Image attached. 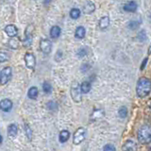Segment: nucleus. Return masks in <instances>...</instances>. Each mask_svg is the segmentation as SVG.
I'll return each instance as SVG.
<instances>
[{
	"mask_svg": "<svg viewBox=\"0 0 151 151\" xmlns=\"http://www.w3.org/2000/svg\"><path fill=\"white\" fill-rule=\"evenodd\" d=\"M103 151H116V148L114 145H112V143H108V145H106L104 146Z\"/></svg>",
	"mask_w": 151,
	"mask_h": 151,
	"instance_id": "30",
	"label": "nucleus"
},
{
	"mask_svg": "<svg viewBox=\"0 0 151 151\" xmlns=\"http://www.w3.org/2000/svg\"><path fill=\"white\" fill-rule=\"evenodd\" d=\"M103 116H104V112L102 111V109H96V111L93 112L91 118H92V120H97V119L102 118Z\"/></svg>",
	"mask_w": 151,
	"mask_h": 151,
	"instance_id": "21",
	"label": "nucleus"
},
{
	"mask_svg": "<svg viewBox=\"0 0 151 151\" xmlns=\"http://www.w3.org/2000/svg\"><path fill=\"white\" fill-rule=\"evenodd\" d=\"M94 10H96V5H94L92 1L86 2L84 7H83V11H84V13H86V14L93 13L94 11Z\"/></svg>",
	"mask_w": 151,
	"mask_h": 151,
	"instance_id": "12",
	"label": "nucleus"
},
{
	"mask_svg": "<svg viewBox=\"0 0 151 151\" xmlns=\"http://www.w3.org/2000/svg\"><path fill=\"white\" fill-rule=\"evenodd\" d=\"M86 137V130L84 127H78L73 136V143L75 145H79L84 141Z\"/></svg>",
	"mask_w": 151,
	"mask_h": 151,
	"instance_id": "4",
	"label": "nucleus"
},
{
	"mask_svg": "<svg viewBox=\"0 0 151 151\" xmlns=\"http://www.w3.org/2000/svg\"><path fill=\"white\" fill-rule=\"evenodd\" d=\"M124 10L127 11V12H134L137 10V4L134 1H130L127 2L126 5L124 6Z\"/></svg>",
	"mask_w": 151,
	"mask_h": 151,
	"instance_id": "13",
	"label": "nucleus"
},
{
	"mask_svg": "<svg viewBox=\"0 0 151 151\" xmlns=\"http://www.w3.org/2000/svg\"><path fill=\"white\" fill-rule=\"evenodd\" d=\"M40 49L44 54H49L52 50V43L48 39H42L40 42Z\"/></svg>",
	"mask_w": 151,
	"mask_h": 151,
	"instance_id": "7",
	"label": "nucleus"
},
{
	"mask_svg": "<svg viewBox=\"0 0 151 151\" xmlns=\"http://www.w3.org/2000/svg\"><path fill=\"white\" fill-rule=\"evenodd\" d=\"M122 150L123 151H137V145H136V143H134L133 141L127 140L123 145Z\"/></svg>",
	"mask_w": 151,
	"mask_h": 151,
	"instance_id": "10",
	"label": "nucleus"
},
{
	"mask_svg": "<svg viewBox=\"0 0 151 151\" xmlns=\"http://www.w3.org/2000/svg\"><path fill=\"white\" fill-rule=\"evenodd\" d=\"M91 88H92V85L89 81H84L81 83L80 85V91L82 94H88L90 92Z\"/></svg>",
	"mask_w": 151,
	"mask_h": 151,
	"instance_id": "18",
	"label": "nucleus"
},
{
	"mask_svg": "<svg viewBox=\"0 0 151 151\" xmlns=\"http://www.w3.org/2000/svg\"><path fill=\"white\" fill-rule=\"evenodd\" d=\"M147 53H148V55L151 54V44L148 46V49H147Z\"/></svg>",
	"mask_w": 151,
	"mask_h": 151,
	"instance_id": "35",
	"label": "nucleus"
},
{
	"mask_svg": "<svg viewBox=\"0 0 151 151\" xmlns=\"http://www.w3.org/2000/svg\"><path fill=\"white\" fill-rule=\"evenodd\" d=\"M62 53L60 52V51H58V53H57L56 54V56H55V59H56V60H62Z\"/></svg>",
	"mask_w": 151,
	"mask_h": 151,
	"instance_id": "33",
	"label": "nucleus"
},
{
	"mask_svg": "<svg viewBox=\"0 0 151 151\" xmlns=\"http://www.w3.org/2000/svg\"><path fill=\"white\" fill-rule=\"evenodd\" d=\"M24 130H25V134L28 137V140H31L32 138V130L29 127V126L26 123L24 124Z\"/></svg>",
	"mask_w": 151,
	"mask_h": 151,
	"instance_id": "23",
	"label": "nucleus"
},
{
	"mask_svg": "<svg viewBox=\"0 0 151 151\" xmlns=\"http://www.w3.org/2000/svg\"><path fill=\"white\" fill-rule=\"evenodd\" d=\"M81 91L80 85L77 81H74L71 86V96L75 102H80L81 101Z\"/></svg>",
	"mask_w": 151,
	"mask_h": 151,
	"instance_id": "3",
	"label": "nucleus"
},
{
	"mask_svg": "<svg viewBox=\"0 0 151 151\" xmlns=\"http://www.w3.org/2000/svg\"><path fill=\"white\" fill-rule=\"evenodd\" d=\"M0 78H1V72H0Z\"/></svg>",
	"mask_w": 151,
	"mask_h": 151,
	"instance_id": "38",
	"label": "nucleus"
},
{
	"mask_svg": "<svg viewBox=\"0 0 151 151\" xmlns=\"http://www.w3.org/2000/svg\"><path fill=\"white\" fill-rule=\"evenodd\" d=\"M25 62L26 66L28 69H34V67L36 65V58L32 53H26L25 55Z\"/></svg>",
	"mask_w": 151,
	"mask_h": 151,
	"instance_id": "8",
	"label": "nucleus"
},
{
	"mask_svg": "<svg viewBox=\"0 0 151 151\" xmlns=\"http://www.w3.org/2000/svg\"><path fill=\"white\" fill-rule=\"evenodd\" d=\"M69 137H70V132L68 130H62V131H60V133L59 140L60 143H65L66 141H68Z\"/></svg>",
	"mask_w": 151,
	"mask_h": 151,
	"instance_id": "17",
	"label": "nucleus"
},
{
	"mask_svg": "<svg viewBox=\"0 0 151 151\" xmlns=\"http://www.w3.org/2000/svg\"><path fill=\"white\" fill-rule=\"evenodd\" d=\"M109 26V16H103L99 21L100 28L105 29V28H107Z\"/></svg>",
	"mask_w": 151,
	"mask_h": 151,
	"instance_id": "19",
	"label": "nucleus"
},
{
	"mask_svg": "<svg viewBox=\"0 0 151 151\" xmlns=\"http://www.w3.org/2000/svg\"><path fill=\"white\" fill-rule=\"evenodd\" d=\"M137 37H138V40H139V41H141V42L145 41L146 35H145V30H142V31L140 32V33L138 34V35H137Z\"/></svg>",
	"mask_w": 151,
	"mask_h": 151,
	"instance_id": "31",
	"label": "nucleus"
},
{
	"mask_svg": "<svg viewBox=\"0 0 151 151\" xmlns=\"http://www.w3.org/2000/svg\"><path fill=\"white\" fill-rule=\"evenodd\" d=\"M147 60H148V58L143 59V62H142V64H141V67H140V69H141V70H143V69H145V65H146Z\"/></svg>",
	"mask_w": 151,
	"mask_h": 151,
	"instance_id": "34",
	"label": "nucleus"
},
{
	"mask_svg": "<svg viewBox=\"0 0 151 151\" xmlns=\"http://www.w3.org/2000/svg\"><path fill=\"white\" fill-rule=\"evenodd\" d=\"M9 46L12 49H17L19 47V40L16 39L15 37L10 38L9 41Z\"/></svg>",
	"mask_w": 151,
	"mask_h": 151,
	"instance_id": "22",
	"label": "nucleus"
},
{
	"mask_svg": "<svg viewBox=\"0 0 151 151\" xmlns=\"http://www.w3.org/2000/svg\"><path fill=\"white\" fill-rule=\"evenodd\" d=\"M10 55L9 53L6 51H0V62H5L7 60H9Z\"/></svg>",
	"mask_w": 151,
	"mask_h": 151,
	"instance_id": "25",
	"label": "nucleus"
},
{
	"mask_svg": "<svg viewBox=\"0 0 151 151\" xmlns=\"http://www.w3.org/2000/svg\"><path fill=\"white\" fill-rule=\"evenodd\" d=\"M151 91V81L147 78L142 77L138 79L136 84V93L139 97H145L149 94Z\"/></svg>",
	"mask_w": 151,
	"mask_h": 151,
	"instance_id": "1",
	"label": "nucleus"
},
{
	"mask_svg": "<svg viewBox=\"0 0 151 151\" xmlns=\"http://www.w3.org/2000/svg\"><path fill=\"white\" fill-rule=\"evenodd\" d=\"M46 107L48 109H50V111H55V109L58 108V106H57V103L54 101H49L48 103L46 104Z\"/></svg>",
	"mask_w": 151,
	"mask_h": 151,
	"instance_id": "28",
	"label": "nucleus"
},
{
	"mask_svg": "<svg viewBox=\"0 0 151 151\" xmlns=\"http://www.w3.org/2000/svg\"><path fill=\"white\" fill-rule=\"evenodd\" d=\"M5 32L9 37L13 38V37H16L18 33V29L14 25H8L5 28Z\"/></svg>",
	"mask_w": 151,
	"mask_h": 151,
	"instance_id": "11",
	"label": "nucleus"
},
{
	"mask_svg": "<svg viewBox=\"0 0 151 151\" xmlns=\"http://www.w3.org/2000/svg\"><path fill=\"white\" fill-rule=\"evenodd\" d=\"M87 48L85 47H81L80 49H78V57H80V58H82V57H84L87 55Z\"/></svg>",
	"mask_w": 151,
	"mask_h": 151,
	"instance_id": "29",
	"label": "nucleus"
},
{
	"mask_svg": "<svg viewBox=\"0 0 151 151\" xmlns=\"http://www.w3.org/2000/svg\"><path fill=\"white\" fill-rule=\"evenodd\" d=\"M12 106H13L12 101L10 99H7V98L0 101V109L3 112H10L11 108H12Z\"/></svg>",
	"mask_w": 151,
	"mask_h": 151,
	"instance_id": "9",
	"label": "nucleus"
},
{
	"mask_svg": "<svg viewBox=\"0 0 151 151\" xmlns=\"http://www.w3.org/2000/svg\"><path fill=\"white\" fill-rule=\"evenodd\" d=\"M79 16H80V10H79L78 9H77V8H74V9H72L71 11H70V17L72 19H78L79 18Z\"/></svg>",
	"mask_w": 151,
	"mask_h": 151,
	"instance_id": "24",
	"label": "nucleus"
},
{
	"mask_svg": "<svg viewBox=\"0 0 151 151\" xmlns=\"http://www.w3.org/2000/svg\"><path fill=\"white\" fill-rule=\"evenodd\" d=\"M85 34H86V30L83 26H78L77 29H76V32H75V36L77 39H83L85 37Z\"/></svg>",
	"mask_w": 151,
	"mask_h": 151,
	"instance_id": "15",
	"label": "nucleus"
},
{
	"mask_svg": "<svg viewBox=\"0 0 151 151\" xmlns=\"http://www.w3.org/2000/svg\"><path fill=\"white\" fill-rule=\"evenodd\" d=\"M118 115L121 117V118H125L127 115V109L126 107H121L119 109V111H118Z\"/></svg>",
	"mask_w": 151,
	"mask_h": 151,
	"instance_id": "27",
	"label": "nucleus"
},
{
	"mask_svg": "<svg viewBox=\"0 0 151 151\" xmlns=\"http://www.w3.org/2000/svg\"><path fill=\"white\" fill-rule=\"evenodd\" d=\"M137 138L141 143H149L151 142V125L145 124L140 127L137 132Z\"/></svg>",
	"mask_w": 151,
	"mask_h": 151,
	"instance_id": "2",
	"label": "nucleus"
},
{
	"mask_svg": "<svg viewBox=\"0 0 151 151\" xmlns=\"http://www.w3.org/2000/svg\"><path fill=\"white\" fill-rule=\"evenodd\" d=\"M149 109H150V111H151V102H150V104H149Z\"/></svg>",
	"mask_w": 151,
	"mask_h": 151,
	"instance_id": "37",
	"label": "nucleus"
},
{
	"mask_svg": "<svg viewBox=\"0 0 151 151\" xmlns=\"http://www.w3.org/2000/svg\"><path fill=\"white\" fill-rule=\"evenodd\" d=\"M34 26L32 25H29L26 26L25 30V40H24V46H29L32 43V32H33Z\"/></svg>",
	"mask_w": 151,
	"mask_h": 151,
	"instance_id": "5",
	"label": "nucleus"
},
{
	"mask_svg": "<svg viewBox=\"0 0 151 151\" xmlns=\"http://www.w3.org/2000/svg\"><path fill=\"white\" fill-rule=\"evenodd\" d=\"M43 90H44V92L45 94H50L52 92V86H51L50 83L47 82V81L44 82V84H43Z\"/></svg>",
	"mask_w": 151,
	"mask_h": 151,
	"instance_id": "26",
	"label": "nucleus"
},
{
	"mask_svg": "<svg viewBox=\"0 0 151 151\" xmlns=\"http://www.w3.org/2000/svg\"><path fill=\"white\" fill-rule=\"evenodd\" d=\"M11 67L8 66L6 68H4L3 71L1 72V78H0V83L3 85L7 84L9 80L10 79V77H11Z\"/></svg>",
	"mask_w": 151,
	"mask_h": 151,
	"instance_id": "6",
	"label": "nucleus"
},
{
	"mask_svg": "<svg viewBox=\"0 0 151 151\" xmlns=\"http://www.w3.org/2000/svg\"><path fill=\"white\" fill-rule=\"evenodd\" d=\"M60 32H62V29H60V26H52L51 29H50V36L52 38H54V39H56V38L60 37Z\"/></svg>",
	"mask_w": 151,
	"mask_h": 151,
	"instance_id": "16",
	"label": "nucleus"
},
{
	"mask_svg": "<svg viewBox=\"0 0 151 151\" xmlns=\"http://www.w3.org/2000/svg\"><path fill=\"white\" fill-rule=\"evenodd\" d=\"M38 94H39L38 88L35 86H33V87H31V88H29L28 92V96L29 98H31V99H35V98L38 96Z\"/></svg>",
	"mask_w": 151,
	"mask_h": 151,
	"instance_id": "20",
	"label": "nucleus"
},
{
	"mask_svg": "<svg viewBox=\"0 0 151 151\" xmlns=\"http://www.w3.org/2000/svg\"><path fill=\"white\" fill-rule=\"evenodd\" d=\"M2 141H3V138H2V136L0 135V145L2 143Z\"/></svg>",
	"mask_w": 151,
	"mask_h": 151,
	"instance_id": "36",
	"label": "nucleus"
},
{
	"mask_svg": "<svg viewBox=\"0 0 151 151\" xmlns=\"http://www.w3.org/2000/svg\"><path fill=\"white\" fill-rule=\"evenodd\" d=\"M18 133V126L16 124H11L9 126V128H8V134L10 137H15Z\"/></svg>",
	"mask_w": 151,
	"mask_h": 151,
	"instance_id": "14",
	"label": "nucleus"
},
{
	"mask_svg": "<svg viewBox=\"0 0 151 151\" xmlns=\"http://www.w3.org/2000/svg\"><path fill=\"white\" fill-rule=\"evenodd\" d=\"M140 23H137L136 21H130V24H128V28H131V29H134L136 28H138Z\"/></svg>",
	"mask_w": 151,
	"mask_h": 151,
	"instance_id": "32",
	"label": "nucleus"
}]
</instances>
